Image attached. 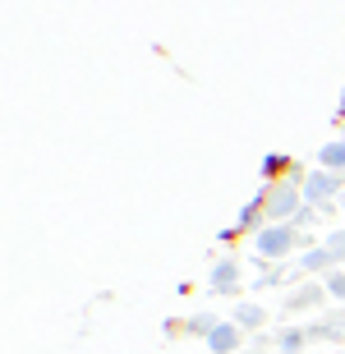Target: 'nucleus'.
I'll list each match as a JSON object with an SVG mask.
<instances>
[{
  "label": "nucleus",
  "mask_w": 345,
  "mask_h": 354,
  "mask_svg": "<svg viewBox=\"0 0 345 354\" xmlns=\"http://www.w3.org/2000/svg\"><path fill=\"white\" fill-rule=\"evenodd\" d=\"M336 194H341V180H336L332 171H313L304 180V198L308 203H322V198H336Z\"/></svg>",
  "instance_id": "nucleus-2"
},
{
  "label": "nucleus",
  "mask_w": 345,
  "mask_h": 354,
  "mask_svg": "<svg viewBox=\"0 0 345 354\" xmlns=\"http://www.w3.org/2000/svg\"><path fill=\"white\" fill-rule=\"evenodd\" d=\"M267 212H272V221H295V216H299V194H295V189H277V194L267 198Z\"/></svg>",
  "instance_id": "nucleus-3"
},
{
  "label": "nucleus",
  "mask_w": 345,
  "mask_h": 354,
  "mask_svg": "<svg viewBox=\"0 0 345 354\" xmlns=\"http://www.w3.org/2000/svg\"><path fill=\"white\" fill-rule=\"evenodd\" d=\"M327 295L345 304V272H332V276H327Z\"/></svg>",
  "instance_id": "nucleus-8"
},
{
  "label": "nucleus",
  "mask_w": 345,
  "mask_h": 354,
  "mask_svg": "<svg viewBox=\"0 0 345 354\" xmlns=\"http://www.w3.org/2000/svg\"><path fill=\"white\" fill-rule=\"evenodd\" d=\"M327 253H332V263H336V258H345V235H336L332 244H327Z\"/></svg>",
  "instance_id": "nucleus-11"
},
{
  "label": "nucleus",
  "mask_w": 345,
  "mask_h": 354,
  "mask_svg": "<svg viewBox=\"0 0 345 354\" xmlns=\"http://www.w3.org/2000/svg\"><path fill=\"white\" fill-rule=\"evenodd\" d=\"M295 244V225H272L258 235V258H281Z\"/></svg>",
  "instance_id": "nucleus-1"
},
{
  "label": "nucleus",
  "mask_w": 345,
  "mask_h": 354,
  "mask_svg": "<svg viewBox=\"0 0 345 354\" xmlns=\"http://www.w3.org/2000/svg\"><path fill=\"white\" fill-rule=\"evenodd\" d=\"M322 166H327V171H345V143H327L322 147Z\"/></svg>",
  "instance_id": "nucleus-6"
},
{
  "label": "nucleus",
  "mask_w": 345,
  "mask_h": 354,
  "mask_svg": "<svg viewBox=\"0 0 345 354\" xmlns=\"http://www.w3.org/2000/svg\"><path fill=\"white\" fill-rule=\"evenodd\" d=\"M212 281H216V286H230V281H235V263H221L212 272Z\"/></svg>",
  "instance_id": "nucleus-10"
},
{
  "label": "nucleus",
  "mask_w": 345,
  "mask_h": 354,
  "mask_svg": "<svg viewBox=\"0 0 345 354\" xmlns=\"http://www.w3.org/2000/svg\"><path fill=\"white\" fill-rule=\"evenodd\" d=\"M207 350H212V354H230V350H239V327L221 322V327L207 336Z\"/></svg>",
  "instance_id": "nucleus-4"
},
{
  "label": "nucleus",
  "mask_w": 345,
  "mask_h": 354,
  "mask_svg": "<svg viewBox=\"0 0 345 354\" xmlns=\"http://www.w3.org/2000/svg\"><path fill=\"white\" fill-rule=\"evenodd\" d=\"M327 263H332V253H327V249H313V253H308V258H304L299 267H304V272H322Z\"/></svg>",
  "instance_id": "nucleus-7"
},
{
  "label": "nucleus",
  "mask_w": 345,
  "mask_h": 354,
  "mask_svg": "<svg viewBox=\"0 0 345 354\" xmlns=\"http://www.w3.org/2000/svg\"><path fill=\"white\" fill-rule=\"evenodd\" d=\"M263 322H267L263 304H239L235 308V327H263Z\"/></svg>",
  "instance_id": "nucleus-5"
},
{
  "label": "nucleus",
  "mask_w": 345,
  "mask_h": 354,
  "mask_svg": "<svg viewBox=\"0 0 345 354\" xmlns=\"http://www.w3.org/2000/svg\"><path fill=\"white\" fill-rule=\"evenodd\" d=\"M313 299H322V290H318V286L299 290V295H295V299H290V308H304V304H313Z\"/></svg>",
  "instance_id": "nucleus-9"
}]
</instances>
